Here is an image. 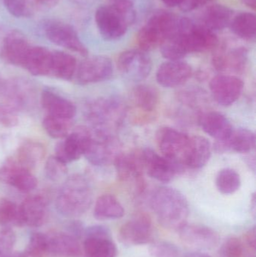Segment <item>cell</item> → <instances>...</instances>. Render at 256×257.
<instances>
[{"mask_svg": "<svg viewBox=\"0 0 256 257\" xmlns=\"http://www.w3.org/2000/svg\"><path fill=\"white\" fill-rule=\"evenodd\" d=\"M150 205L159 223L166 229L178 231L187 223L189 202L177 189L159 187L152 195Z\"/></svg>", "mask_w": 256, "mask_h": 257, "instance_id": "cell-1", "label": "cell"}, {"mask_svg": "<svg viewBox=\"0 0 256 257\" xmlns=\"http://www.w3.org/2000/svg\"><path fill=\"white\" fill-rule=\"evenodd\" d=\"M93 193L90 184L83 175H73L62 186L56 200L60 214L66 217H78L91 206Z\"/></svg>", "mask_w": 256, "mask_h": 257, "instance_id": "cell-2", "label": "cell"}, {"mask_svg": "<svg viewBox=\"0 0 256 257\" xmlns=\"http://www.w3.org/2000/svg\"><path fill=\"white\" fill-rule=\"evenodd\" d=\"M136 19L133 4L112 3L96 10V22L101 35L106 40H117L126 34L128 27Z\"/></svg>", "mask_w": 256, "mask_h": 257, "instance_id": "cell-3", "label": "cell"}, {"mask_svg": "<svg viewBox=\"0 0 256 257\" xmlns=\"http://www.w3.org/2000/svg\"><path fill=\"white\" fill-rule=\"evenodd\" d=\"M180 18L171 12L159 10L154 12L138 33V45L142 51H153L177 31Z\"/></svg>", "mask_w": 256, "mask_h": 257, "instance_id": "cell-4", "label": "cell"}, {"mask_svg": "<svg viewBox=\"0 0 256 257\" xmlns=\"http://www.w3.org/2000/svg\"><path fill=\"white\" fill-rule=\"evenodd\" d=\"M85 116L92 126L112 133L126 117V106L117 98H99L87 104Z\"/></svg>", "mask_w": 256, "mask_h": 257, "instance_id": "cell-5", "label": "cell"}, {"mask_svg": "<svg viewBox=\"0 0 256 257\" xmlns=\"http://www.w3.org/2000/svg\"><path fill=\"white\" fill-rule=\"evenodd\" d=\"M90 134L84 156L93 166H106L114 163L121 153L120 142L113 133L90 128Z\"/></svg>", "mask_w": 256, "mask_h": 257, "instance_id": "cell-6", "label": "cell"}, {"mask_svg": "<svg viewBox=\"0 0 256 257\" xmlns=\"http://www.w3.org/2000/svg\"><path fill=\"white\" fill-rule=\"evenodd\" d=\"M156 139L162 157L172 162L184 172L185 158L190 136L175 128L165 126L158 130Z\"/></svg>", "mask_w": 256, "mask_h": 257, "instance_id": "cell-7", "label": "cell"}, {"mask_svg": "<svg viewBox=\"0 0 256 257\" xmlns=\"http://www.w3.org/2000/svg\"><path fill=\"white\" fill-rule=\"evenodd\" d=\"M177 31L181 34L189 54L213 50L219 42L214 32L187 18H180Z\"/></svg>", "mask_w": 256, "mask_h": 257, "instance_id": "cell-8", "label": "cell"}, {"mask_svg": "<svg viewBox=\"0 0 256 257\" xmlns=\"http://www.w3.org/2000/svg\"><path fill=\"white\" fill-rule=\"evenodd\" d=\"M43 31L52 43L81 54L88 55V49L78 37L73 27L61 21L50 20L44 24Z\"/></svg>", "mask_w": 256, "mask_h": 257, "instance_id": "cell-9", "label": "cell"}, {"mask_svg": "<svg viewBox=\"0 0 256 257\" xmlns=\"http://www.w3.org/2000/svg\"><path fill=\"white\" fill-rule=\"evenodd\" d=\"M248 62V51L244 47L230 48L227 44H220L213 49L212 63L213 67L221 72L229 75L241 74Z\"/></svg>", "mask_w": 256, "mask_h": 257, "instance_id": "cell-10", "label": "cell"}, {"mask_svg": "<svg viewBox=\"0 0 256 257\" xmlns=\"http://www.w3.org/2000/svg\"><path fill=\"white\" fill-rule=\"evenodd\" d=\"M84 250L87 257H116L117 248L106 226L93 225L85 228Z\"/></svg>", "mask_w": 256, "mask_h": 257, "instance_id": "cell-11", "label": "cell"}, {"mask_svg": "<svg viewBox=\"0 0 256 257\" xmlns=\"http://www.w3.org/2000/svg\"><path fill=\"white\" fill-rule=\"evenodd\" d=\"M152 65L150 56L142 50L124 51L117 60V67L120 73L134 82L146 79L151 72Z\"/></svg>", "mask_w": 256, "mask_h": 257, "instance_id": "cell-12", "label": "cell"}, {"mask_svg": "<svg viewBox=\"0 0 256 257\" xmlns=\"http://www.w3.org/2000/svg\"><path fill=\"white\" fill-rule=\"evenodd\" d=\"M153 225L150 216L145 213L135 214L119 230L120 242L126 246L142 245L153 239Z\"/></svg>", "mask_w": 256, "mask_h": 257, "instance_id": "cell-13", "label": "cell"}, {"mask_svg": "<svg viewBox=\"0 0 256 257\" xmlns=\"http://www.w3.org/2000/svg\"><path fill=\"white\" fill-rule=\"evenodd\" d=\"M119 179L123 182H131L135 186V191L141 194L145 189L144 166L141 152L123 154L120 153L114 162Z\"/></svg>", "mask_w": 256, "mask_h": 257, "instance_id": "cell-14", "label": "cell"}, {"mask_svg": "<svg viewBox=\"0 0 256 257\" xmlns=\"http://www.w3.org/2000/svg\"><path fill=\"white\" fill-rule=\"evenodd\" d=\"M114 66L111 59L105 56H95L86 59L78 66L77 81L81 85L96 84L112 77Z\"/></svg>", "mask_w": 256, "mask_h": 257, "instance_id": "cell-15", "label": "cell"}, {"mask_svg": "<svg viewBox=\"0 0 256 257\" xmlns=\"http://www.w3.org/2000/svg\"><path fill=\"white\" fill-rule=\"evenodd\" d=\"M243 81L233 75H216L210 81V90L213 99L222 106H230L235 103L243 90Z\"/></svg>", "mask_w": 256, "mask_h": 257, "instance_id": "cell-16", "label": "cell"}, {"mask_svg": "<svg viewBox=\"0 0 256 257\" xmlns=\"http://www.w3.org/2000/svg\"><path fill=\"white\" fill-rule=\"evenodd\" d=\"M0 181L22 193H30L38 185V180L31 171L18 164L13 157L0 166Z\"/></svg>", "mask_w": 256, "mask_h": 257, "instance_id": "cell-17", "label": "cell"}, {"mask_svg": "<svg viewBox=\"0 0 256 257\" xmlns=\"http://www.w3.org/2000/svg\"><path fill=\"white\" fill-rule=\"evenodd\" d=\"M178 232L182 241L196 250H212L219 245L220 241L219 233L205 225L186 223Z\"/></svg>", "mask_w": 256, "mask_h": 257, "instance_id": "cell-18", "label": "cell"}, {"mask_svg": "<svg viewBox=\"0 0 256 257\" xmlns=\"http://www.w3.org/2000/svg\"><path fill=\"white\" fill-rule=\"evenodd\" d=\"M90 128L78 126L73 133H69L63 142L55 148V156L63 163H69L79 160L84 156L90 138Z\"/></svg>", "mask_w": 256, "mask_h": 257, "instance_id": "cell-19", "label": "cell"}, {"mask_svg": "<svg viewBox=\"0 0 256 257\" xmlns=\"http://www.w3.org/2000/svg\"><path fill=\"white\" fill-rule=\"evenodd\" d=\"M143 166L144 170L151 178L162 183L172 181L174 177L183 173V171L172 162L159 155L150 148H146L141 151Z\"/></svg>", "mask_w": 256, "mask_h": 257, "instance_id": "cell-20", "label": "cell"}, {"mask_svg": "<svg viewBox=\"0 0 256 257\" xmlns=\"http://www.w3.org/2000/svg\"><path fill=\"white\" fill-rule=\"evenodd\" d=\"M190 65L183 60H168L162 63L156 72V81L167 88L180 87L192 77Z\"/></svg>", "mask_w": 256, "mask_h": 257, "instance_id": "cell-21", "label": "cell"}, {"mask_svg": "<svg viewBox=\"0 0 256 257\" xmlns=\"http://www.w3.org/2000/svg\"><path fill=\"white\" fill-rule=\"evenodd\" d=\"M30 48L25 36L21 32L14 30L5 37L0 57L8 64L23 67Z\"/></svg>", "mask_w": 256, "mask_h": 257, "instance_id": "cell-22", "label": "cell"}, {"mask_svg": "<svg viewBox=\"0 0 256 257\" xmlns=\"http://www.w3.org/2000/svg\"><path fill=\"white\" fill-rule=\"evenodd\" d=\"M21 225L39 227L46 223L48 217V202L44 196H29L19 205Z\"/></svg>", "mask_w": 256, "mask_h": 257, "instance_id": "cell-23", "label": "cell"}, {"mask_svg": "<svg viewBox=\"0 0 256 257\" xmlns=\"http://www.w3.org/2000/svg\"><path fill=\"white\" fill-rule=\"evenodd\" d=\"M255 133L248 128H240L233 130L226 140L215 142L214 150L217 153L233 151L246 154L255 149Z\"/></svg>", "mask_w": 256, "mask_h": 257, "instance_id": "cell-24", "label": "cell"}, {"mask_svg": "<svg viewBox=\"0 0 256 257\" xmlns=\"http://www.w3.org/2000/svg\"><path fill=\"white\" fill-rule=\"evenodd\" d=\"M198 123L203 131L216 142L226 140L234 130L229 120L217 111L201 113L198 116Z\"/></svg>", "mask_w": 256, "mask_h": 257, "instance_id": "cell-25", "label": "cell"}, {"mask_svg": "<svg viewBox=\"0 0 256 257\" xmlns=\"http://www.w3.org/2000/svg\"><path fill=\"white\" fill-rule=\"evenodd\" d=\"M41 104L50 116L72 120L77 114L76 106L74 103L51 90L42 92Z\"/></svg>", "mask_w": 256, "mask_h": 257, "instance_id": "cell-26", "label": "cell"}, {"mask_svg": "<svg viewBox=\"0 0 256 257\" xmlns=\"http://www.w3.org/2000/svg\"><path fill=\"white\" fill-rule=\"evenodd\" d=\"M211 154V145L206 138L192 136L185 158V167L191 169H201L208 163Z\"/></svg>", "mask_w": 256, "mask_h": 257, "instance_id": "cell-27", "label": "cell"}, {"mask_svg": "<svg viewBox=\"0 0 256 257\" xmlns=\"http://www.w3.org/2000/svg\"><path fill=\"white\" fill-rule=\"evenodd\" d=\"M52 64V52L45 47H31L23 67L35 76L50 75Z\"/></svg>", "mask_w": 256, "mask_h": 257, "instance_id": "cell-28", "label": "cell"}, {"mask_svg": "<svg viewBox=\"0 0 256 257\" xmlns=\"http://www.w3.org/2000/svg\"><path fill=\"white\" fill-rule=\"evenodd\" d=\"M48 237V253L57 256L73 257L81 254L78 239L70 234L54 232Z\"/></svg>", "mask_w": 256, "mask_h": 257, "instance_id": "cell-29", "label": "cell"}, {"mask_svg": "<svg viewBox=\"0 0 256 257\" xmlns=\"http://www.w3.org/2000/svg\"><path fill=\"white\" fill-rule=\"evenodd\" d=\"M45 155L46 150L40 142L25 141L20 145L13 158L18 164L32 171L42 163Z\"/></svg>", "mask_w": 256, "mask_h": 257, "instance_id": "cell-30", "label": "cell"}, {"mask_svg": "<svg viewBox=\"0 0 256 257\" xmlns=\"http://www.w3.org/2000/svg\"><path fill=\"white\" fill-rule=\"evenodd\" d=\"M232 20V11L222 5H213L204 11L201 18L202 24L211 31H219L230 25Z\"/></svg>", "mask_w": 256, "mask_h": 257, "instance_id": "cell-31", "label": "cell"}, {"mask_svg": "<svg viewBox=\"0 0 256 257\" xmlns=\"http://www.w3.org/2000/svg\"><path fill=\"white\" fill-rule=\"evenodd\" d=\"M124 214V208L114 195H102L95 204L93 215L97 220H116L121 218Z\"/></svg>", "mask_w": 256, "mask_h": 257, "instance_id": "cell-32", "label": "cell"}, {"mask_svg": "<svg viewBox=\"0 0 256 257\" xmlns=\"http://www.w3.org/2000/svg\"><path fill=\"white\" fill-rule=\"evenodd\" d=\"M132 101L139 111L151 113L159 104V92L153 86L139 84L132 90Z\"/></svg>", "mask_w": 256, "mask_h": 257, "instance_id": "cell-33", "label": "cell"}, {"mask_svg": "<svg viewBox=\"0 0 256 257\" xmlns=\"http://www.w3.org/2000/svg\"><path fill=\"white\" fill-rule=\"evenodd\" d=\"M77 70V60L73 56L64 51L52 52L51 74L59 79L70 81Z\"/></svg>", "mask_w": 256, "mask_h": 257, "instance_id": "cell-34", "label": "cell"}, {"mask_svg": "<svg viewBox=\"0 0 256 257\" xmlns=\"http://www.w3.org/2000/svg\"><path fill=\"white\" fill-rule=\"evenodd\" d=\"M233 33L245 40L255 39L256 35V18L250 12H243L234 17L230 23Z\"/></svg>", "mask_w": 256, "mask_h": 257, "instance_id": "cell-35", "label": "cell"}, {"mask_svg": "<svg viewBox=\"0 0 256 257\" xmlns=\"http://www.w3.org/2000/svg\"><path fill=\"white\" fill-rule=\"evenodd\" d=\"M160 51L164 58L168 60H181L188 54L183 38L177 30L162 42Z\"/></svg>", "mask_w": 256, "mask_h": 257, "instance_id": "cell-36", "label": "cell"}, {"mask_svg": "<svg viewBox=\"0 0 256 257\" xmlns=\"http://www.w3.org/2000/svg\"><path fill=\"white\" fill-rule=\"evenodd\" d=\"M216 186L222 194H233L241 186L240 175L234 169L229 168L221 169L216 175Z\"/></svg>", "mask_w": 256, "mask_h": 257, "instance_id": "cell-37", "label": "cell"}, {"mask_svg": "<svg viewBox=\"0 0 256 257\" xmlns=\"http://www.w3.org/2000/svg\"><path fill=\"white\" fill-rule=\"evenodd\" d=\"M42 126L48 136L53 139H62L70 133L72 120L48 115L44 119Z\"/></svg>", "mask_w": 256, "mask_h": 257, "instance_id": "cell-38", "label": "cell"}, {"mask_svg": "<svg viewBox=\"0 0 256 257\" xmlns=\"http://www.w3.org/2000/svg\"><path fill=\"white\" fill-rule=\"evenodd\" d=\"M0 225L22 226L19 205L8 199L0 200Z\"/></svg>", "mask_w": 256, "mask_h": 257, "instance_id": "cell-39", "label": "cell"}, {"mask_svg": "<svg viewBox=\"0 0 256 257\" xmlns=\"http://www.w3.org/2000/svg\"><path fill=\"white\" fill-rule=\"evenodd\" d=\"M48 253V237L42 232H33L24 250L25 257H42Z\"/></svg>", "mask_w": 256, "mask_h": 257, "instance_id": "cell-40", "label": "cell"}, {"mask_svg": "<svg viewBox=\"0 0 256 257\" xmlns=\"http://www.w3.org/2000/svg\"><path fill=\"white\" fill-rule=\"evenodd\" d=\"M45 174L50 180L57 181L64 178L67 174L66 163L57 158L55 155L51 156L47 160L45 166Z\"/></svg>", "mask_w": 256, "mask_h": 257, "instance_id": "cell-41", "label": "cell"}, {"mask_svg": "<svg viewBox=\"0 0 256 257\" xmlns=\"http://www.w3.org/2000/svg\"><path fill=\"white\" fill-rule=\"evenodd\" d=\"M244 247L243 241L237 237L227 238L219 247L218 257H243Z\"/></svg>", "mask_w": 256, "mask_h": 257, "instance_id": "cell-42", "label": "cell"}, {"mask_svg": "<svg viewBox=\"0 0 256 257\" xmlns=\"http://www.w3.org/2000/svg\"><path fill=\"white\" fill-rule=\"evenodd\" d=\"M149 250L151 257H181L177 246L168 241H156L150 245Z\"/></svg>", "mask_w": 256, "mask_h": 257, "instance_id": "cell-43", "label": "cell"}, {"mask_svg": "<svg viewBox=\"0 0 256 257\" xmlns=\"http://www.w3.org/2000/svg\"><path fill=\"white\" fill-rule=\"evenodd\" d=\"M9 13L17 18H29L32 10L27 0H3Z\"/></svg>", "mask_w": 256, "mask_h": 257, "instance_id": "cell-44", "label": "cell"}, {"mask_svg": "<svg viewBox=\"0 0 256 257\" xmlns=\"http://www.w3.org/2000/svg\"><path fill=\"white\" fill-rule=\"evenodd\" d=\"M16 243V235L12 229H4L0 231V257H7L13 251Z\"/></svg>", "mask_w": 256, "mask_h": 257, "instance_id": "cell-45", "label": "cell"}, {"mask_svg": "<svg viewBox=\"0 0 256 257\" xmlns=\"http://www.w3.org/2000/svg\"><path fill=\"white\" fill-rule=\"evenodd\" d=\"M243 247L248 250V253H252V255L255 256L256 235L255 227L251 228L247 231L244 236V242H243ZM245 252V251H244Z\"/></svg>", "mask_w": 256, "mask_h": 257, "instance_id": "cell-46", "label": "cell"}, {"mask_svg": "<svg viewBox=\"0 0 256 257\" xmlns=\"http://www.w3.org/2000/svg\"><path fill=\"white\" fill-rule=\"evenodd\" d=\"M211 1L212 0H183L179 7L183 12H192Z\"/></svg>", "mask_w": 256, "mask_h": 257, "instance_id": "cell-47", "label": "cell"}, {"mask_svg": "<svg viewBox=\"0 0 256 257\" xmlns=\"http://www.w3.org/2000/svg\"><path fill=\"white\" fill-rule=\"evenodd\" d=\"M67 229L69 231V234L76 238L77 239L79 240L80 238L84 236L85 227L79 220H74V221L71 222L68 226Z\"/></svg>", "mask_w": 256, "mask_h": 257, "instance_id": "cell-48", "label": "cell"}, {"mask_svg": "<svg viewBox=\"0 0 256 257\" xmlns=\"http://www.w3.org/2000/svg\"><path fill=\"white\" fill-rule=\"evenodd\" d=\"M39 6L44 7L52 8L58 3L60 0H34Z\"/></svg>", "mask_w": 256, "mask_h": 257, "instance_id": "cell-49", "label": "cell"}, {"mask_svg": "<svg viewBox=\"0 0 256 257\" xmlns=\"http://www.w3.org/2000/svg\"><path fill=\"white\" fill-rule=\"evenodd\" d=\"M168 7H177L180 6L183 0H162Z\"/></svg>", "mask_w": 256, "mask_h": 257, "instance_id": "cell-50", "label": "cell"}, {"mask_svg": "<svg viewBox=\"0 0 256 257\" xmlns=\"http://www.w3.org/2000/svg\"><path fill=\"white\" fill-rule=\"evenodd\" d=\"M243 4L250 9L255 10L256 7V0H240Z\"/></svg>", "mask_w": 256, "mask_h": 257, "instance_id": "cell-51", "label": "cell"}, {"mask_svg": "<svg viewBox=\"0 0 256 257\" xmlns=\"http://www.w3.org/2000/svg\"><path fill=\"white\" fill-rule=\"evenodd\" d=\"M256 202H255V194L252 195V200H251V210H252V214L254 217L255 215L256 211Z\"/></svg>", "mask_w": 256, "mask_h": 257, "instance_id": "cell-52", "label": "cell"}, {"mask_svg": "<svg viewBox=\"0 0 256 257\" xmlns=\"http://www.w3.org/2000/svg\"><path fill=\"white\" fill-rule=\"evenodd\" d=\"M185 257H210L209 255L206 254L204 253H200V252H196V253H189L186 255Z\"/></svg>", "mask_w": 256, "mask_h": 257, "instance_id": "cell-53", "label": "cell"}, {"mask_svg": "<svg viewBox=\"0 0 256 257\" xmlns=\"http://www.w3.org/2000/svg\"><path fill=\"white\" fill-rule=\"evenodd\" d=\"M7 257H25L24 252H14L12 251Z\"/></svg>", "mask_w": 256, "mask_h": 257, "instance_id": "cell-54", "label": "cell"}, {"mask_svg": "<svg viewBox=\"0 0 256 257\" xmlns=\"http://www.w3.org/2000/svg\"><path fill=\"white\" fill-rule=\"evenodd\" d=\"M112 3H129V4H133L135 0H111Z\"/></svg>", "mask_w": 256, "mask_h": 257, "instance_id": "cell-55", "label": "cell"}, {"mask_svg": "<svg viewBox=\"0 0 256 257\" xmlns=\"http://www.w3.org/2000/svg\"><path fill=\"white\" fill-rule=\"evenodd\" d=\"M3 107H4V104L0 100V114H1L2 111H3Z\"/></svg>", "mask_w": 256, "mask_h": 257, "instance_id": "cell-56", "label": "cell"}]
</instances>
